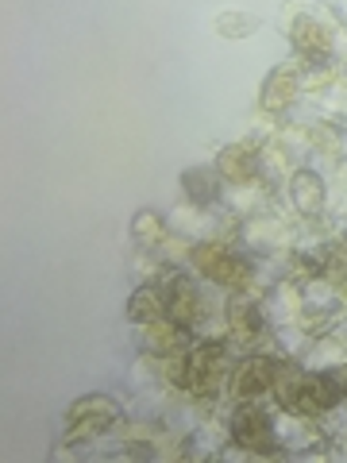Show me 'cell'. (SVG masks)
<instances>
[{
    "instance_id": "obj_11",
    "label": "cell",
    "mask_w": 347,
    "mask_h": 463,
    "mask_svg": "<svg viewBox=\"0 0 347 463\" xmlns=\"http://www.w3.org/2000/svg\"><path fill=\"white\" fill-rule=\"evenodd\" d=\"M220 174L228 182H248L255 178V155L248 147H228L220 155Z\"/></svg>"
},
{
    "instance_id": "obj_6",
    "label": "cell",
    "mask_w": 347,
    "mask_h": 463,
    "mask_svg": "<svg viewBox=\"0 0 347 463\" xmlns=\"http://www.w3.org/2000/svg\"><path fill=\"white\" fill-rule=\"evenodd\" d=\"M166 317L174 325H182V328H190L197 321V306H201V298H197V289L190 279H178V274H170L166 279Z\"/></svg>"
},
{
    "instance_id": "obj_14",
    "label": "cell",
    "mask_w": 347,
    "mask_h": 463,
    "mask_svg": "<svg viewBox=\"0 0 347 463\" xmlns=\"http://www.w3.org/2000/svg\"><path fill=\"white\" fill-rule=\"evenodd\" d=\"M185 194H190L197 205H209V201H216V185H212V174H205V170H190L185 174Z\"/></svg>"
},
{
    "instance_id": "obj_10",
    "label": "cell",
    "mask_w": 347,
    "mask_h": 463,
    "mask_svg": "<svg viewBox=\"0 0 347 463\" xmlns=\"http://www.w3.org/2000/svg\"><path fill=\"white\" fill-rule=\"evenodd\" d=\"M294 47L305 54V58H316V54H328V32L316 20H297L294 24Z\"/></svg>"
},
{
    "instance_id": "obj_7",
    "label": "cell",
    "mask_w": 347,
    "mask_h": 463,
    "mask_svg": "<svg viewBox=\"0 0 347 463\" xmlns=\"http://www.w3.org/2000/svg\"><path fill=\"white\" fill-rule=\"evenodd\" d=\"M274 386V364L270 359H248L239 371H236V394L239 398H258Z\"/></svg>"
},
{
    "instance_id": "obj_5",
    "label": "cell",
    "mask_w": 347,
    "mask_h": 463,
    "mask_svg": "<svg viewBox=\"0 0 347 463\" xmlns=\"http://www.w3.org/2000/svg\"><path fill=\"white\" fill-rule=\"evenodd\" d=\"M336 402H340V394H336V386L328 383V374H321V379H305V374H301L286 405L289 410H297V413H305V417H313V413L332 410Z\"/></svg>"
},
{
    "instance_id": "obj_3",
    "label": "cell",
    "mask_w": 347,
    "mask_h": 463,
    "mask_svg": "<svg viewBox=\"0 0 347 463\" xmlns=\"http://www.w3.org/2000/svg\"><path fill=\"white\" fill-rule=\"evenodd\" d=\"M116 421V405L108 398H81L74 410L66 413V429H70V440H85L93 432L108 429Z\"/></svg>"
},
{
    "instance_id": "obj_17",
    "label": "cell",
    "mask_w": 347,
    "mask_h": 463,
    "mask_svg": "<svg viewBox=\"0 0 347 463\" xmlns=\"http://www.w3.org/2000/svg\"><path fill=\"white\" fill-rule=\"evenodd\" d=\"M328 274H332V279H343V274H347V251H332V259H328Z\"/></svg>"
},
{
    "instance_id": "obj_8",
    "label": "cell",
    "mask_w": 347,
    "mask_h": 463,
    "mask_svg": "<svg viewBox=\"0 0 347 463\" xmlns=\"http://www.w3.org/2000/svg\"><path fill=\"white\" fill-rule=\"evenodd\" d=\"M294 93H297V74L294 70H274L267 90H263V109L267 112H282L289 100H294Z\"/></svg>"
},
{
    "instance_id": "obj_13",
    "label": "cell",
    "mask_w": 347,
    "mask_h": 463,
    "mask_svg": "<svg viewBox=\"0 0 347 463\" xmlns=\"http://www.w3.org/2000/svg\"><path fill=\"white\" fill-rule=\"evenodd\" d=\"M228 325H231V336L236 340H255L258 336V328H263V321H258V313L255 309H248V306H236L228 313Z\"/></svg>"
},
{
    "instance_id": "obj_16",
    "label": "cell",
    "mask_w": 347,
    "mask_h": 463,
    "mask_svg": "<svg viewBox=\"0 0 347 463\" xmlns=\"http://www.w3.org/2000/svg\"><path fill=\"white\" fill-rule=\"evenodd\" d=\"M132 232L139 240H147V243H155V240H163V224L155 221V213H139V221L132 224Z\"/></svg>"
},
{
    "instance_id": "obj_15",
    "label": "cell",
    "mask_w": 347,
    "mask_h": 463,
    "mask_svg": "<svg viewBox=\"0 0 347 463\" xmlns=\"http://www.w3.org/2000/svg\"><path fill=\"white\" fill-rule=\"evenodd\" d=\"M178 328L182 325H174L170 321V317H166V321H155L151 325V347H155V352H174V347H178Z\"/></svg>"
},
{
    "instance_id": "obj_2",
    "label": "cell",
    "mask_w": 347,
    "mask_h": 463,
    "mask_svg": "<svg viewBox=\"0 0 347 463\" xmlns=\"http://www.w3.org/2000/svg\"><path fill=\"white\" fill-rule=\"evenodd\" d=\"M193 263H197V270H205L209 279L220 282V286H231V289L248 286V263L236 255H228L224 248H216V243H201L193 251Z\"/></svg>"
},
{
    "instance_id": "obj_9",
    "label": "cell",
    "mask_w": 347,
    "mask_h": 463,
    "mask_svg": "<svg viewBox=\"0 0 347 463\" xmlns=\"http://www.w3.org/2000/svg\"><path fill=\"white\" fill-rule=\"evenodd\" d=\"M127 317H132V321H139V325L163 321V317H166V301H163V294H158L155 286H147V289H139V294H132V301H127Z\"/></svg>"
},
{
    "instance_id": "obj_4",
    "label": "cell",
    "mask_w": 347,
    "mask_h": 463,
    "mask_svg": "<svg viewBox=\"0 0 347 463\" xmlns=\"http://www.w3.org/2000/svg\"><path fill=\"white\" fill-rule=\"evenodd\" d=\"M231 437H236L239 448H248V452H274L270 444V421L263 410H255V405H239L236 417H231Z\"/></svg>"
},
{
    "instance_id": "obj_1",
    "label": "cell",
    "mask_w": 347,
    "mask_h": 463,
    "mask_svg": "<svg viewBox=\"0 0 347 463\" xmlns=\"http://www.w3.org/2000/svg\"><path fill=\"white\" fill-rule=\"evenodd\" d=\"M220 371H224V344H201L185 355V367H182V386L197 390V394H209L220 383Z\"/></svg>"
},
{
    "instance_id": "obj_12",
    "label": "cell",
    "mask_w": 347,
    "mask_h": 463,
    "mask_svg": "<svg viewBox=\"0 0 347 463\" xmlns=\"http://www.w3.org/2000/svg\"><path fill=\"white\" fill-rule=\"evenodd\" d=\"M294 201L301 213H316L324 201V190H321V178L316 174H297L294 178Z\"/></svg>"
}]
</instances>
